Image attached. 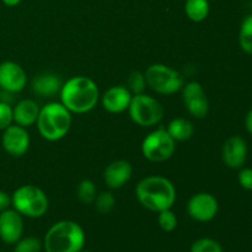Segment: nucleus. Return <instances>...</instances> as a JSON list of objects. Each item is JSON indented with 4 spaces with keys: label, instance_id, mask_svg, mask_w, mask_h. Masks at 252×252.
Instances as JSON below:
<instances>
[{
    "label": "nucleus",
    "instance_id": "obj_5",
    "mask_svg": "<svg viewBox=\"0 0 252 252\" xmlns=\"http://www.w3.org/2000/svg\"><path fill=\"white\" fill-rule=\"evenodd\" d=\"M11 206L22 217L41 218L47 213L49 201L43 189L34 185H22L11 194Z\"/></svg>",
    "mask_w": 252,
    "mask_h": 252
},
{
    "label": "nucleus",
    "instance_id": "obj_6",
    "mask_svg": "<svg viewBox=\"0 0 252 252\" xmlns=\"http://www.w3.org/2000/svg\"><path fill=\"white\" fill-rule=\"evenodd\" d=\"M147 86L160 95H174L182 90L185 78L176 69L165 64H152L144 73Z\"/></svg>",
    "mask_w": 252,
    "mask_h": 252
},
{
    "label": "nucleus",
    "instance_id": "obj_3",
    "mask_svg": "<svg viewBox=\"0 0 252 252\" xmlns=\"http://www.w3.org/2000/svg\"><path fill=\"white\" fill-rule=\"evenodd\" d=\"M85 240V233L76 221L61 220L46 233L43 249L46 252H80Z\"/></svg>",
    "mask_w": 252,
    "mask_h": 252
},
{
    "label": "nucleus",
    "instance_id": "obj_21",
    "mask_svg": "<svg viewBox=\"0 0 252 252\" xmlns=\"http://www.w3.org/2000/svg\"><path fill=\"white\" fill-rule=\"evenodd\" d=\"M239 44L245 53L252 54V15L243 20L239 31Z\"/></svg>",
    "mask_w": 252,
    "mask_h": 252
},
{
    "label": "nucleus",
    "instance_id": "obj_25",
    "mask_svg": "<svg viewBox=\"0 0 252 252\" xmlns=\"http://www.w3.org/2000/svg\"><path fill=\"white\" fill-rule=\"evenodd\" d=\"M189 252H224L218 241L211 238H202L194 241Z\"/></svg>",
    "mask_w": 252,
    "mask_h": 252
},
{
    "label": "nucleus",
    "instance_id": "obj_27",
    "mask_svg": "<svg viewBox=\"0 0 252 252\" xmlns=\"http://www.w3.org/2000/svg\"><path fill=\"white\" fill-rule=\"evenodd\" d=\"M128 89L133 95L138 94H144L145 88H147V81H145L144 74L140 71H132L128 76Z\"/></svg>",
    "mask_w": 252,
    "mask_h": 252
},
{
    "label": "nucleus",
    "instance_id": "obj_14",
    "mask_svg": "<svg viewBox=\"0 0 252 252\" xmlns=\"http://www.w3.org/2000/svg\"><path fill=\"white\" fill-rule=\"evenodd\" d=\"M133 94L130 93L127 86L116 85L102 94L100 97L102 107L110 113H122L128 110L132 101Z\"/></svg>",
    "mask_w": 252,
    "mask_h": 252
},
{
    "label": "nucleus",
    "instance_id": "obj_17",
    "mask_svg": "<svg viewBox=\"0 0 252 252\" xmlns=\"http://www.w3.org/2000/svg\"><path fill=\"white\" fill-rule=\"evenodd\" d=\"M63 86L61 76L52 71H44L34 76L31 81L32 93L39 97L51 98L59 95Z\"/></svg>",
    "mask_w": 252,
    "mask_h": 252
},
{
    "label": "nucleus",
    "instance_id": "obj_28",
    "mask_svg": "<svg viewBox=\"0 0 252 252\" xmlns=\"http://www.w3.org/2000/svg\"><path fill=\"white\" fill-rule=\"evenodd\" d=\"M14 123L12 118V106L10 103L0 101V130L6 129Z\"/></svg>",
    "mask_w": 252,
    "mask_h": 252
},
{
    "label": "nucleus",
    "instance_id": "obj_16",
    "mask_svg": "<svg viewBox=\"0 0 252 252\" xmlns=\"http://www.w3.org/2000/svg\"><path fill=\"white\" fill-rule=\"evenodd\" d=\"M133 175V166L127 160H115L107 165L103 172V180L110 189H120L129 182Z\"/></svg>",
    "mask_w": 252,
    "mask_h": 252
},
{
    "label": "nucleus",
    "instance_id": "obj_18",
    "mask_svg": "<svg viewBox=\"0 0 252 252\" xmlns=\"http://www.w3.org/2000/svg\"><path fill=\"white\" fill-rule=\"evenodd\" d=\"M39 106L32 98H24L20 100L16 105L12 107V118L14 123L21 126L24 128H29L36 125L37 118L39 115Z\"/></svg>",
    "mask_w": 252,
    "mask_h": 252
},
{
    "label": "nucleus",
    "instance_id": "obj_20",
    "mask_svg": "<svg viewBox=\"0 0 252 252\" xmlns=\"http://www.w3.org/2000/svg\"><path fill=\"white\" fill-rule=\"evenodd\" d=\"M185 14L193 22L204 21L209 15V1L208 0H186Z\"/></svg>",
    "mask_w": 252,
    "mask_h": 252
},
{
    "label": "nucleus",
    "instance_id": "obj_13",
    "mask_svg": "<svg viewBox=\"0 0 252 252\" xmlns=\"http://www.w3.org/2000/svg\"><path fill=\"white\" fill-rule=\"evenodd\" d=\"M24 234L22 216L14 208L0 212V239L5 244L15 245Z\"/></svg>",
    "mask_w": 252,
    "mask_h": 252
},
{
    "label": "nucleus",
    "instance_id": "obj_10",
    "mask_svg": "<svg viewBox=\"0 0 252 252\" xmlns=\"http://www.w3.org/2000/svg\"><path fill=\"white\" fill-rule=\"evenodd\" d=\"M182 98L185 106L194 118H204L209 112V102L202 84L198 81H189L182 88Z\"/></svg>",
    "mask_w": 252,
    "mask_h": 252
},
{
    "label": "nucleus",
    "instance_id": "obj_4",
    "mask_svg": "<svg viewBox=\"0 0 252 252\" xmlns=\"http://www.w3.org/2000/svg\"><path fill=\"white\" fill-rule=\"evenodd\" d=\"M71 121V113L62 102H48L39 110L36 125L43 139L58 142L69 133Z\"/></svg>",
    "mask_w": 252,
    "mask_h": 252
},
{
    "label": "nucleus",
    "instance_id": "obj_19",
    "mask_svg": "<svg viewBox=\"0 0 252 252\" xmlns=\"http://www.w3.org/2000/svg\"><path fill=\"white\" fill-rule=\"evenodd\" d=\"M175 142H185L191 139L194 133L193 123L186 118H174L165 128Z\"/></svg>",
    "mask_w": 252,
    "mask_h": 252
},
{
    "label": "nucleus",
    "instance_id": "obj_15",
    "mask_svg": "<svg viewBox=\"0 0 252 252\" xmlns=\"http://www.w3.org/2000/svg\"><path fill=\"white\" fill-rule=\"evenodd\" d=\"M224 164L230 169H241L248 159V145L244 138L233 135L228 138L221 152Z\"/></svg>",
    "mask_w": 252,
    "mask_h": 252
},
{
    "label": "nucleus",
    "instance_id": "obj_8",
    "mask_svg": "<svg viewBox=\"0 0 252 252\" xmlns=\"http://www.w3.org/2000/svg\"><path fill=\"white\" fill-rule=\"evenodd\" d=\"M176 150V142L170 137L165 128L150 132L143 139L142 154L152 162H164L172 158Z\"/></svg>",
    "mask_w": 252,
    "mask_h": 252
},
{
    "label": "nucleus",
    "instance_id": "obj_31",
    "mask_svg": "<svg viewBox=\"0 0 252 252\" xmlns=\"http://www.w3.org/2000/svg\"><path fill=\"white\" fill-rule=\"evenodd\" d=\"M245 128L249 133L252 135V108L248 112L245 117Z\"/></svg>",
    "mask_w": 252,
    "mask_h": 252
},
{
    "label": "nucleus",
    "instance_id": "obj_9",
    "mask_svg": "<svg viewBox=\"0 0 252 252\" xmlns=\"http://www.w3.org/2000/svg\"><path fill=\"white\" fill-rule=\"evenodd\" d=\"M219 211L218 199L208 192L193 194L187 203V213L193 220L207 223L216 218Z\"/></svg>",
    "mask_w": 252,
    "mask_h": 252
},
{
    "label": "nucleus",
    "instance_id": "obj_30",
    "mask_svg": "<svg viewBox=\"0 0 252 252\" xmlns=\"http://www.w3.org/2000/svg\"><path fill=\"white\" fill-rule=\"evenodd\" d=\"M11 206V196L7 192L0 189V212L10 208Z\"/></svg>",
    "mask_w": 252,
    "mask_h": 252
},
{
    "label": "nucleus",
    "instance_id": "obj_26",
    "mask_svg": "<svg viewBox=\"0 0 252 252\" xmlns=\"http://www.w3.org/2000/svg\"><path fill=\"white\" fill-rule=\"evenodd\" d=\"M158 223H159V226L161 230L166 231V233H171L177 226V217L171 211V208L165 209V211L159 212Z\"/></svg>",
    "mask_w": 252,
    "mask_h": 252
},
{
    "label": "nucleus",
    "instance_id": "obj_12",
    "mask_svg": "<svg viewBox=\"0 0 252 252\" xmlns=\"http://www.w3.org/2000/svg\"><path fill=\"white\" fill-rule=\"evenodd\" d=\"M27 85V74L20 64L12 61L0 63V90L17 94Z\"/></svg>",
    "mask_w": 252,
    "mask_h": 252
},
{
    "label": "nucleus",
    "instance_id": "obj_1",
    "mask_svg": "<svg viewBox=\"0 0 252 252\" xmlns=\"http://www.w3.org/2000/svg\"><path fill=\"white\" fill-rule=\"evenodd\" d=\"M59 96L62 105L69 112L84 115L96 107L100 101V90L93 79L78 75L63 83Z\"/></svg>",
    "mask_w": 252,
    "mask_h": 252
},
{
    "label": "nucleus",
    "instance_id": "obj_22",
    "mask_svg": "<svg viewBox=\"0 0 252 252\" xmlns=\"http://www.w3.org/2000/svg\"><path fill=\"white\" fill-rule=\"evenodd\" d=\"M76 196H78L79 201L83 202L84 204L94 203L96 196H97L95 184L89 179L83 180L76 187Z\"/></svg>",
    "mask_w": 252,
    "mask_h": 252
},
{
    "label": "nucleus",
    "instance_id": "obj_29",
    "mask_svg": "<svg viewBox=\"0 0 252 252\" xmlns=\"http://www.w3.org/2000/svg\"><path fill=\"white\" fill-rule=\"evenodd\" d=\"M238 181L240 186L246 191H252V169L250 167H241L239 172Z\"/></svg>",
    "mask_w": 252,
    "mask_h": 252
},
{
    "label": "nucleus",
    "instance_id": "obj_24",
    "mask_svg": "<svg viewBox=\"0 0 252 252\" xmlns=\"http://www.w3.org/2000/svg\"><path fill=\"white\" fill-rule=\"evenodd\" d=\"M43 249V243L36 236H26L21 238L15 244L14 252H41Z\"/></svg>",
    "mask_w": 252,
    "mask_h": 252
},
{
    "label": "nucleus",
    "instance_id": "obj_7",
    "mask_svg": "<svg viewBox=\"0 0 252 252\" xmlns=\"http://www.w3.org/2000/svg\"><path fill=\"white\" fill-rule=\"evenodd\" d=\"M127 111L130 120L139 127H154L159 125L164 117V107L161 103L147 94L133 95Z\"/></svg>",
    "mask_w": 252,
    "mask_h": 252
},
{
    "label": "nucleus",
    "instance_id": "obj_11",
    "mask_svg": "<svg viewBox=\"0 0 252 252\" xmlns=\"http://www.w3.org/2000/svg\"><path fill=\"white\" fill-rule=\"evenodd\" d=\"M30 143H31V138L27 132V128L12 123L6 129L2 130L1 145L5 152L11 157H24L29 152Z\"/></svg>",
    "mask_w": 252,
    "mask_h": 252
},
{
    "label": "nucleus",
    "instance_id": "obj_2",
    "mask_svg": "<svg viewBox=\"0 0 252 252\" xmlns=\"http://www.w3.org/2000/svg\"><path fill=\"white\" fill-rule=\"evenodd\" d=\"M135 197L144 208L150 212L170 209L176 202V189L169 179L164 176H147L138 182Z\"/></svg>",
    "mask_w": 252,
    "mask_h": 252
},
{
    "label": "nucleus",
    "instance_id": "obj_23",
    "mask_svg": "<svg viewBox=\"0 0 252 252\" xmlns=\"http://www.w3.org/2000/svg\"><path fill=\"white\" fill-rule=\"evenodd\" d=\"M95 207L96 211L101 214H108L112 212V209L116 206V197L111 191H103L98 193L95 198Z\"/></svg>",
    "mask_w": 252,
    "mask_h": 252
},
{
    "label": "nucleus",
    "instance_id": "obj_33",
    "mask_svg": "<svg viewBox=\"0 0 252 252\" xmlns=\"http://www.w3.org/2000/svg\"><path fill=\"white\" fill-rule=\"evenodd\" d=\"M80 252H89V251H83V250H81Z\"/></svg>",
    "mask_w": 252,
    "mask_h": 252
},
{
    "label": "nucleus",
    "instance_id": "obj_32",
    "mask_svg": "<svg viewBox=\"0 0 252 252\" xmlns=\"http://www.w3.org/2000/svg\"><path fill=\"white\" fill-rule=\"evenodd\" d=\"M1 1L5 6L14 7V6H17V5H19L22 0H1Z\"/></svg>",
    "mask_w": 252,
    "mask_h": 252
}]
</instances>
